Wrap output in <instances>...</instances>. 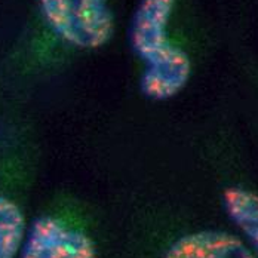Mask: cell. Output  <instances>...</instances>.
I'll return each instance as SVG.
<instances>
[{
  "label": "cell",
  "instance_id": "1",
  "mask_svg": "<svg viewBox=\"0 0 258 258\" xmlns=\"http://www.w3.org/2000/svg\"><path fill=\"white\" fill-rule=\"evenodd\" d=\"M48 26L66 43L94 51L114 34V14L108 0H39Z\"/></svg>",
  "mask_w": 258,
  "mask_h": 258
},
{
  "label": "cell",
  "instance_id": "2",
  "mask_svg": "<svg viewBox=\"0 0 258 258\" xmlns=\"http://www.w3.org/2000/svg\"><path fill=\"white\" fill-rule=\"evenodd\" d=\"M20 258H98L94 240L55 217H40L27 230Z\"/></svg>",
  "mask_w": 258,
  "mask_h": 258
},
{
  "label": "cell",
  "instance_id": "3",
  "mask_svg": "<svg viewBox=\"0 0 258 258\" xmlns=\"http://www.w3.org/2000/svg\"><path fill=\"white\" fill-rule=\"evenodd\" d=\"M146 69L140 79L144 97L153 101H166L177 97L191 78V59L175 43L146 59Z\"/></svg>",
  "mask_w": 258,
  "mask_h": 258
},
{
  "label": "cell",
  "instance_id": "4",
  "mask_svg": "<svg viewBox=\"0 0 258 258\" xmlns=\"http://www.w3.org/2000/svg\"><path fill=\"white\" fill-rule=\"evenodd\" d=\"M175 5L177 0H140L131 24L129 40L132 49L144 61L171 43L168 27Z\"/></svg>",
  "mask_w": 258,
  "mask_h": 258
},
{
  "label": "cell",
  "instance_id": "5",
  "mask_svg": "<svg viewBox=\"0 0 258 258\" xmlns=\"http://www.w3.org/2000/svg\"><path fill=\"white\" fill-rule=\"evenodd\" d=\"M165 258H258V254L230 233L202 230L181 236Z\"/></svg>",
  "mask_w": 258,
  "mask_h": 258
},
{
  "label": "cell",
  "instance_id": "6",
  "mask_svg": "<svg viewBox=\"0 0 258 258\" xmlns=\"http://www.w3.org/2000/svg\"><path fill=\"white\" fill-rule=\"evenodd\" d=\"M223 204L229 218L258 254L257 193L242 187H229L223 193Z\"/></svg>",
  "mask_w": 258,
  "mask_h": 258
},
{
  "label": "cell",
  "instance_id": "7",
  "mask_svg": "<svg viewBox=\"0 0 258 258\" xmlns=\"http://www.w3.org/2000/svg\"><path fill=\"white\" fill-rule=\"evenodd\" d=\"M26 217L14 201L0 196V258H15L26 240Z\"/></svg>",
  "mask_w": 258,
  "mask_h": 258
}]
</instances>
